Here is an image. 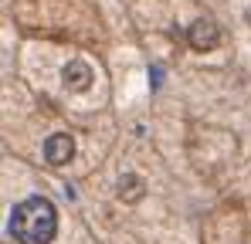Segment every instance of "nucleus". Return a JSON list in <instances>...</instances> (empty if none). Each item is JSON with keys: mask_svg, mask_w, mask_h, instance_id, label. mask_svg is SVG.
<instances>
[{"mask_svg": "<svg viewBox=\"0 0 251 244\" xmlns=\"http://www.w3.org/2000/svg\"><path fill=\"white\" fill-rule=\"evenodd\" d=\"M10 234L17 244H51L58 234V210L48 197H27L10 210Z\"/></svg>", "mask_w": 251, "mask_h": 244, "instance_id": "f257e3e1", "label": "nucleus"}, {"mask_svg": "<svg viewBox=\"0 0 251 244\" xmlns=\"http://www.w3.org/2000/svg\"><path fill=\"white\" fill-rule=\"evenodd\" d=\"M75 156V139L68 132H54L44 139V163L51 166H65V163Z\"/></svg>", "mask_w": 251, "mask_h": 244, "instance_id": "f03ea898", "label": "nucleus"}, {"mask_svg": "<svg viewBox=\"0 0 251 244\" xmlns=\"http://www.w3.org/2000/svg\"><path fill=\"white\" fill-rule=\"evenodd\" d=\"M187 38H190V48L194 51H214L221 44V27L210 24V21H197V24H190Z\"/></svg>", "mask_w": 251, "mask_h": 244, "instance_id": "7ed1b4c3", "label": "nucleus"}, {"mask_svg": "<svg viewBox=\"0 0 251 244\" xmlns=\"http://www.w3.org/2000/svg\"><path fill=\"white\" fill-rule=\"evenodd\" d=\"M61 78H65V85L72 88V92H85L88 85H92V68L85 65V61H68L65 65V72H61Z\"/></svg>", "mask_w": 251, "mask_h": 244, "instance_id": "20e7f679", "label": "nucleus"}, {"mask_svg": "<svg viewBox=\"0 0 251 244\" xmlns=\"http://www.w3.org/2000/svg\"><path fill=\"white\" fill-rule=\"evenodd\" d=\"M143 190H146V187H143V180H139L136 173H126L123 180H119V190H116V194H119V200L136 203L139 197H143Z\"/></svg>", "mask_w": 251, "mask_h": 244, "instance_id": "39448f33", "label": "nucleus"}, {"mask_svg": "<svg viewBox=\"0 0 251 244\" xmlns=\"http://www.w3.org/2000/svg\"><path fill=\"white\" fill-rule=\"evenodd\" d=\"M150 78H153V88H160V78H163V72H160V68H153V72H150Z\"/></svg>", "mask_w": 251, "mask_h": 244, "instance_id": "423d86ee", "label": "nucleus"}]
</instances>
